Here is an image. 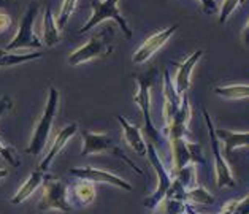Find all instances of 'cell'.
I'll return each instance as SVG.
<instances>
[{"label": "cell", "mask_w": 249, "mask_h": 214, "mask_svg": "<svg viewBox=\"0 0 249 214\" xmlns=\"http://www.w3.org/2000/svg\"><path fill=\"white\" fill-rule=\"evenodd\" d=\"M57 108H59V90L54 88V86H51L50 94H48L46 107L43 109V113H41V118L38 121V124L35 125L32 138H30V143L27 146L29 154L38 156L40 152L45 149V146L48 143V138H50L51 128H53V122H54V119H56Z\"/></svg>", "instance_id": "obj_2"}, {"label": "cell", "mask_w": 249, "mask_h": 214, "mask_svg": "<svg viewBox=\"0 0 249 214\" xmlns=\"http://www.w3.org/2000/svg\"><path fill=\"white\" fill-rule=\"evenodd\" d=\"M181 214H186V213H181Z\"/></svg>", "instance_id": "obj_34"}, {"label": "cell", "mask_w": 249, "mask_h": 214, "mask_svg": "<svg viewBox=\"0 0 249 214\" xmlns=\"http://www.w3.org/2000/svg\"><path fill=\"white\" fill-rule=\"evenodd\" d=\"M38 211H60V213H70L71 203L69 201V189L60 179L53 178V176H45L43 181V195L38 201Z\"/></svg>", "instance_id": "obj_4"}, {"label": "cell", "mask_w": 249, "mask_h": 214, "mask_svg": "<svg viewBox=\"0 0 249 214\" xmlns=\"http://www.w3.org/2000/svg\"><path fill=\"white\" fill-rule=\"evenodd\" d=\"M76 132H78V124H76V122H71V124L65 125L62 130L57 133V137H56V140H54V143H53V146L50 148V151H48L46 157L43 159V160H41V165H40V170L41 171H45V173H46L48 168L51 167L53 160L57 157L59 152L64 149V146L69 143V140L75 137Z\"/></svg>", "instance_id": "obj_16"}, {"label": "cell", "mask_w": 249, "mask_h": 214, "mask_svg": "<svg viewBox=\"0 0 249 214\" xmlns=\"http://www.w3.org/2000/svg\"><path fill=\"white\" fill-rule=\"evenodd\" d=\"M197 2L202 5V8L206 15H214L217 10V3H216V0H197Z\"/></svg>", "instance_id": "obj_28"}, {"label": "cell", "mask_w": 249, "mask_h": 214, "mask_svg": "<svg viewBox=\"0 0 249 214\" xmlns=\"http://www.w3.org/2000/svg\"><path fill=\"white\" fill-rule=\"evenodd\" d=\"M7 176H8V170L0 168V181H2L3 178H7Z\"/></svg>", "instance_id": "obj_33"}, {"label": "cell", "mask_w": 249, "mask_h": 214, "mask_svg": "<svg viewBox=\"0 0 249 214\" xmlns=\"http://www.w3.org/2000/svg\"><path fill=\"white\" fill-rule=\"evenodd\" d=\"M203 56V50L194 51L187 59H184L181 64H175L176 67V76H175V90L178 95H184L191 88V73L194 70V67L197 65L200 57Z\"/></svg>", "instance_id": "obj_14"}, {"label": "cell", "mask_w": 249, "mask_h": 214, "mask_svg": "<svg viewBox=\"0 0 249 214\" xmlns=\"http://www.w3.org/2000/svg\"><path fill=\"white\" fill-rule=\"evenodd\" d=\"M138 81V90L137 95L133 97V102L137 103L142 109L143 121H144V132L146 135L153 140V142L159 143L160 142V133L157 130V127L153 122V116H151V76L149 75H135Z\"/></svg>", "instance_id": "obj_9"}, {"label": "cell", "mask_w": 249, "mask_h": 214, "mask_svg": "<svg viewBox=\"0 0 249 214\" xmlns=\"http://www.w3.org/2000/svg\"><path fill=\"white\" fill-rule=\"evenodd\" d=\"M116 119L119 121L121 127H123L124 138H125V142L129 143L130 148L135 151L138 156H146L148 144L143 140V135H142V132H140V128L137 125L130 124L124 116H116Z\"/></svg>", "instance_id": "obj_18"}, {"label": "cell", "mask_w": 249, "mask_h": 214, "mask_svg": "<svg viewBox=\"0 0 249 214\" xmlns=\"http://www.w3.org/2000/svg\"><path fill=\"white\" fill-rule=\"evenodd\" d=\"M76 2L78 0H64L62 2V8H60V13H59V18H57V27L62 29L67 21L70 19L71 13L75 11V7H76Z\"/></svg>", "instance_id": "obj_25"}, {"label": "cell", "mask_w": 249, "mask_h": 214, "mask_svg": "<svg viewBox=\"0 0 249 214\" xmlns=\"http://www.w3.org/2000/svg\"><path fill=\"white\" fill-rule=\"evenodd\" d=\"M191 114H192V109L189 105V99H187V95L184 94L183 100H181L179 109L173 114V118L167 122L165 128H163V133H165V137L170 142L176 138L186 137L187 127H189V122H191Z\"/></svg>", "instance_id": "obj_13"}, {"label": "cell", "mask_w": 249, "mask_h": 214, "mask_svg": "<svg viewBox=\"0 0 249 214\" xmlns=\"http://www.w3.org/2000/svg\"><path fill=\"white\" fill-rule=\"evenodd\" d=\"M181 100H183V95L176 94L175 86L172 83V76H170L168 70H165L163 71V121H165V124L179 109Z\"/></svg>", "instance_id": "obj_17"}, {"label": "cell", "mask_w": 249, "mask_h": 214, "mask_svg": "<svg viewBox=\"0 0 249 214\" xmlns=\"http://www.w3.org/2000/svg\"><path fill=\"white\" fill-rule=\"evenodd\" d=\"M71 194H73L75 201L80 206H89L94 203L95 200V187L94 182L80 179L76 184L71 187Z\"/></svg>", "instance_id": "obj_21"}, {"label": "cell", "mask_w": 249, "mask_h": 214, "mask_svg": "<svg viewBox=\"0 0 249 214\" xmlns=\"http://www.w3.org/2000/svg\"><path fill=\"white\" fill-rule=\"evenodd\" d=\"M178 29H179L178 24H173V26H170L163 30H159V32H156L154 35H151L149 38L138 48V51L133 54L132 62L133 64H144L146 60H149L170 38H172V35Z\"/></svg>", "instance_id": "obj_12"}, {"label": "cell", "mask_w": 249, "mask_h": 214, "mask_svg": "<svg viewBox=\"0 0 249 214\" xmlns=\"http://www.w3.org/2000/svg\"><path fill=\"white\" fill-rule=\"evenodd\" d=\"M43 56V53L37 51V53H26V54H15V53H8L5 50H0V67H13V65H19L24 62H30V60H37Z\"/></svg>", "instance_id": "obj_22"}, {"label": "cell", "mask_w": 249, "mask_h": 214, "mask_svg": "<svg viewBox=\"0 0 249 214\" xmlns=\"http://www.w3.org/2000/svg\"><path fill=\"white\" fill-rule=\"evenodd\" d=\"M45 176H46L45 171H41V170L34 171V173L22 182L21 187L18 189V192L15 194V197L11 198V203H13V205H19V203H22V201H26L30 197V195H32L41 184H43Z\"/></svg>", "instance_id": "obj_19"}, {"label": "cell", "mask_w": 249, "mask_h": 214, "mask_svg": "<svg viewBox=\"0 0 249 214\" xmlns=\"http://www.w3.org/2000/svg\"><path fill=\"white\" fill-rule=\"evenodd\" d=\"M11 26V18L5 13H0V32H3L5 29H8Z\"/></svg>", "instance_id": "obj_30"}, {"label": "cell", "mask_w": 249, "mask_h": 214, "mask_svg": "<svg viewBox=\"0 0 249 214\" xmlns=\"http://www.w3.org/2000/svg\"><path fill=\"white\" fill-rule=\"evenodd\" d=\"M70 176L83 181H89V182H102V184H111L114 187L124 189V191L130 192L133 191V186L130 182H127L125 179H123L121 176L111 173V171L107 170H99L94 167H75L69 170Z\"/></svg>", "instance_id": "obj_11"}, {"label": "cell", "mask_w": 249, "mask_h": 214, "mask_svg": "<svg viewBox=\"0 0 249 214\" xmlns=\"http://www.w3.org/2000/svg\"><path fill=\"white\" fill-rule=\"evenodd\" d=\"M37 13H38V5L35 2L30 3V7L27 8V11L22 16L16 35L11 38V41L7 45V48H5V51L13 53V51L26 50V48L43 46L40 38L34 32V22H35V18H37Z\"/></svg>", "instance_id": "obj_6"}, {"label": "cell", "mask_w": 249, "mask_h": 214, "mask_svg": "<svg viewBox=\"0 0 249 214\" xmlns=\"http://www.w3.org/2000/svg\"><path fill=\"white\" fill-rule=\"evenodd\" d=\"M203 118L206 122V127H208V133H210V144L213 149V157H214V171H216V186L217 189H230L236 186V179L233 178L232 168H230L229 162L226 160V157L222 156L221 152V143L216 137L214 132V125H213V121L210 118L208 111L203 108Z\"/></svg>", "instance_id": "obj_5"}, {"label": "cell", "mask_w": 249, "mask_h": 214, "mask_svg": "<svg viewBox=\"0 0 249 214\" xmlns=\"http://www.w3.org/2000/svg\"><path fill=\"white\" fill-rule=\"evenodd\" d=\"M11 108H13V100H11L8 95H3L2 99H0V118L7 111H10Z\"/></svg>", "instance_id": "obj_29"}, {"label": "cell", "mask_w": 249, "mask_h": 214, "mask_svg": "<svg viewBox=\"0 0 249 214\" xmlns=\"http://www.w3.org/2000/svg\"><path fill=\"white\" fill-rule=\"evenodd\" d=\"M214 94L229 100H241V99H248L249 88H248V84L217 86V88H214Z\"/></svg>", "instance_id": "obj_23"}, {"label": "cell", "mask_w": 249, "mask_h": 214, "mask_svg": "<svg viewBox=\"0 0 249 214\" xmlns=\"http://www.w3.org/2000/svg\"><path fill=\"white\" fill-rule=\"evenodd\" d=\"M172 156L175 163V173L181 168L187 167V165H206L205 154L202 146L197 143H191L189 140L184 138H176L172 140Z\"/></svg>", "instance_id": "obj_10"}, {"label": "cell", "mask_w": 249, "mask_h": 214, "mask_svg": "<svg viewBox=\"0 0 249 214\" xmlns=\"http://www.w3.org/2000/svg\"><path fill=\"white\" fill-rule=\"evenodd\" d=\"M15 3H18V0H0V8L10 7V5H15Z\"/></svg>", "instance_id": "obj_31"}, {"label": "cell", "mask_w": 249, "mask_h": 214, "mask_svg": "<svg viewBox=\"0 0 249 214\" xmlns=\"http://www.w3.org/2000/svg\"><path fill=\"white\" fill-rule=\"evenodd\" d=\"M0 156H2L5 160H7L10 165H13V167H19V159H18L16 152L13 151L10 144H7L3 142L2 138H0Z\"/></svg>", "instance_id": "obj_27"}, {"label": "cell", "mask_w": 249, "mask_h": 214, "mask_svg": "<svg viewBox=\"0 0 249 214\" xmlns=\"http://www.w3.org/2000/svg\"><path fill=\"white\" fill-rule=\"evenodd\" d=\"M216 137L219 142L224 143V157L227 159L232 157L235 149H245L248 148V140L249 133L248 132H233L229 128H214Z\"/></svg>", "instance_id": "obj_15"}, {"label": "cell", "mask_w": 249, "mask_h": 214, "mask_svg": "<svg viewBox=\"0 0 249 214\" xmlns=\"http://www.w3.org/2000/svg\"><path fill=\"white\" fill-rule=\"evenodd\" d=\"M41 27H43V41L46 46H54L57 45L60 41V29L57 27L56 24V19H54L53 16V10L48 7L45 10V16H43V24H41Z\"/></svg>", "instance_id": "obj_20"}, {"label": "cell", "mask_w": 249, "mask_h": 214, "mask_svg": "<svg viewBox=\"0 0 249 214\" xmlns=\"http://www.w3.org/2000/svg\"><path fill=\"white\" fill-rule=\"evenodd\" d=\"M83 151L81 156L88 157V156H94V154H111L116 156L121 160H124L129 167L135 171L138 176H143V171L138 165L132 160V159L125 154V151L121 148V146L114 142V140L107 135V133H100V132H90V130H83Z\"/></svg>", "instance_id": "obj_1"}, {"label": "cell", "mask_w": 249, "mask_h": 214, "mask_svg": "<svg viewBox=\"0 0 249 214\" xmlns=\"http://www.w3.org/2000/svg\"><path fill=\"white\" fill-rule=\"evenodd\" d=\"M248 30H249V24L246 22V26H245V29H243V43L248 46Z\"/></svg>", "instance_id": "obj_32"}, {"label": "cell", "mask_w": 249, "mask_h": 214, "mask_svg": "<svg viewBox=\"0 0 249 214\" xmlns=\"http://www.w3.org/2000/svg\"><path fill=\"white\" fill-rule=\"evenodd\" d=\"M146 156H148V160L151 163V167L156 170V175H157V187L156 191L149 195V197L144 200V206L148 210L154 211L156 206L160 203V201L165 198L167 191L172 186V181H173V176L170 175V171L165 168V165L160 160L159 154L154 148L153 143H148V149H146Z\"/></svg>", "instance_id": "obj_8"}, {"label": "cell", "mask_w": 249, "mask_h": 214, "mask_svg": "<svg viewBox=\"0 0 249 214\" xmlns=\"http://www.w3.org/2000/svg\"><path fill=\"white\" fill-rule=\"evenodd\" d=\"M186 201H192L197 205H211L214 201V197L202 186H194L186 192Z\"/></svg>", "instance_id": "obj_24"}, {"label": "cell", "mask_w": 249, "mask_h": 214, "mask_svg": "<svg viewBox=\"0 0 249 214\" xmlns=\"http://www.w3.org/2000/svg\"><path fill=\"white\" fill-rule=\"evenodd\" d=\"M119 0H92L90 2V8H92V15L88 19V22L80 29V32H89L90 29H94L97 24H100L105 19H113L118 22V26L121 27V32L124 34L127 40H132L133 32L130 26L127 24L125 18L121 15L119 7H118Z\"/></svg>", "instance_id": "obj_3"}, {"label": "cell", "mask_w": 249, "mask_h": 214, "mask_svg": "<svg viewBox=\"0 0 249 214\" xmlns=\"http://www.w3.org/2000/svg\"><path fill=\"white\" fill-rule=\"evenodd\" d=\"M243 2V0H222L221 10H219V22L226 24L227 19L230 18V15L238 8V5Z\"/></svg>", "instance_id": "obj_26"}, {"label": "cell", "mask_w": 249, "mask_h": 214, "mask_svg": "<svg viewBox=\"0 0 249 214\" xmlns=\"http://www.w3.org/2000/svg\"><path fill=\"white\" fill-rule=\"evenodd\" d=\"M111 53H113L111 34L108 35L107 32H102L99 35L92 36L86 45L80 46L78 50L71 53L67 62H69L70 67H76L97 57H107V56H110Z\"/></svg>", "instance_id": "obj_7"}]
</instances>
